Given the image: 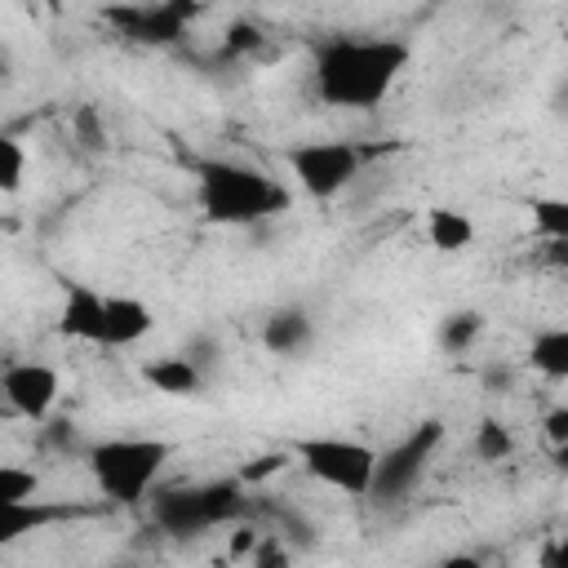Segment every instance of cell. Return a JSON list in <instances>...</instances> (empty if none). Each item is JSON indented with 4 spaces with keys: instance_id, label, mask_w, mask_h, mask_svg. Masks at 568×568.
<instances>
[{
    "instance_id": "obj_3",
    "label": "cell",
    "mask_w": 568,
    "mask_h": 568,
    "mask_svg": "<svg viewBox=\"0 0 568 568\" xmlns=\"http://www.w3.org/2000/svg\"><path fill=\"white\" fill-rule=\"evenodd\" d=\"M173 444L169 439H151V435H115V439H98L84 453V466L102 493V501L111 506H138L142 497H151L160 470L169 466Z\"/></svg>"
},
{
    "instance_id": "obj_25",
    "label": "cell",
    "mask_w": 568,
    "mask_h": 568,
    "mask_svg": "<svg viewBox=\"0 0 568 568\" xmlns=\"http://www.w3.org/2000/svg\"><path fill=\"white\" fill-rule=\"evenodd\" d=\"M253 568H288V546H284L280 537L257 541V550H253Z\"/></svg>"
},
{
    "instance_id": "obj_16",
    "label": "cell",
    "mask_w": 568,
    "mask_h": 568,
    "mask_svg": "<svg viewBox=\"0 0 568 568\" xmlns=\"http://www.w3.org/2000/svg\"><path fill=\"white\" fill-rule=\"evenodd\" d=\"M528 368L550 377V382H568V324L559 328H541L528 342Z\"/></svg>"
},
{
    "instance_id": "obj_8",
    "label": "cell",
    "mask_w": 568,
    "mask_h": 568,
    "mask_svg": "<svg viewBox=\"0 0 568 568\" xmlns=\"http://www.w3.org/2000/svg\"><path fill=\"white\" fill-rule=\"evenodd\" d=\"M0 390H4V404L27 417V422H49L58 395H62V377L58 368L40 364V359H18L0 373Z\"/></svg>"
},
{
    "instance_id": "obj_21",
    "label": "cell",
    "mask_w": 568,
    "mask_h": 568,
    "mask_svg": "<svg viewBox=\"0 0 568 568\" xmlns=\"http://www.w3.org/2000/svg\"><path fill=\"white\" fill-rule=\"evenodd\" d=\"M22 178H27V151H22V142L18 138H0V191L4 195H18Z\"/></svg>"
},
{
    "instance_id": "obj_22",
    "label": "cell",
    "mask_w": 568,
    "mask_h": 568,
    "mask_svg": "<svg viewBox=\"0 0 568 568\" xmlns=\"http://www.w3.org/2000/svg\"><path fill=\"white\" fill-rule=\"evenodd\" d=\"M541 426H546V439H550V462H555V470H564L568 475V404H559V408H550L546 417H541Z\"/></svg>"
},
{
    "instance_id": "obj_10",
    "label": "cell",
    "mask_w": 568,
    "mask_h": 568,
    "mask_svg": "<svg viewBox=\"0 0 568 568\" xmlns=\"http://www.w3.org/2000/svg\"><path fill=\"white\" fill-rule=\"evenodd\" d=\"M102 328H106V293L89 288V284H71L58 311V333L71 342H89L102 346Z\"/></svg>"
},
{
    "instance_id": "obj_19",
    "label": "cell",
    "mask_w": 568,
    "mask_h": 568,
    "mask_svg": "<svg viewBox=\"0 0 568 568\" xmlns=\"http://www.w3.org/2000/svg\"><path fill=\"white\" fill-rule=\"evenodd\" d=\"M510 453H515L510 426H501L497 417H484V422L475 426V457H479V462H506Z\"/></svg>"
},
{
    "instance_id": "obj_11",
    "label": "cell",
    "mask_w": 568,
    "mask_h": 568,
    "mask_svg": "<svg viewBox=\"0 0 568 568\" xmlns=\"http://www.w3.org/2000/svg\"><path fill=\"white\" fill-rule=\"evenodd\" d=\"M151 328H155V311H151L142 297L106 293V328H102V346H106V351L133 346V342H142Z\"/></svg>"
},
{
    "instance_id": "obj_1",
    "label": "cell",
    "mask_w": 568,
    "mask_h": 568,
    "mask_svg": "<svg viewBox=\"0 0 568 568\" xmlns=\"http://www.w3.org/2000/svg\"><path fill=\"white\" fill-rule=\"evenodd\" d=\"M413 49L390 36H333L315 53V93L337 111H373L404 75Z\"/></svg>"
},
{
    "instance_id": "obj_24",
    "label": "cell",
    "mask_w": 568,
    "mask_h": 568,
    "mask_svg": "<svg viewBox=\"0 0 568 568\" xmlns=\"http://www.w3.org/2000/svg\"><path fill=\"white\" fill-rule=\"evenodd\" d=\"M226 49H231V53H253V49H262V31H257L253 22H231V27H226Z\"/></svg>"
},
{
    "instance_id": "obj_27",
    "label": "cell",
    "mask_w": 568,
    "mask_h": 568,
    "mask_svg": "<svg viewBox=\"0 0 568 568\" xmlns=\"http://www.w3.org/2000/svg\"><path fill=\"white\" fill-rule=\"evenodd\" d=\"M435 568H484V559H479V555H466V550H457V555H444Z\"/></svg>"
},
{
    "instance_id": "obj_15",
    "label": "cell",
    "mask_w": 568,
    "mask_h": 568,
    "mask_svg": "<svg viewBox=\"0 0 568 568\" xmlns=\"http://www.w3.org/2000/svg\"><path fill=\"white\" fill-rule=\"evenodd\" d=\"M426 240L435 253H466L475 244V222H470V213L448 209V204L426 209Z\"/></svg>"
},
{
    "instance_id": "obj_12",
    "label": "cell",
    "mask_w": 568,
    "mask_h": 568,
    "mask_svg": "<svg viewBox=\"0 0 568 568\" xmlns=\"http://www.w3.org/2000/svg\"><path fill=\"white\" fill-rule=\"evenodd\" d=\"M311 337H315V324H311L306 306H280L262 324V346L271 355H302L311 346Z\"/></svg>"
},
{
    "instance_id": "obj_7",
    "label": "cell",
    "mask_w": 568,
    "mask_h": 568,
    "mask_svg": "<svg viewBox=\"0 0 568 568\" xmlns=\"http://www.w3.org/2000/svg\"><path fill=\"white\" fill-rule=\"evenodd\" d=\"M439 444H444V422L439 417H426L399 444H390L386 453H377L373 501H404L417 488V479L426 475V466L435 462Z\"/></svg>"
},
{
    "instance_id": "obj_4",
    "label": "cell",
    "mask_w": 568,
    "mask_h": 568,
    "mask_svg": "<svg viewBox=\"0 0 568 568\" xmlns=\"http://www.w3.org/2000/svg\"><path fill=\"white\" fill-rule=\"evenodd\" d=\"M248 506L244 484L231 479H209V484H191V488H169L151 497V524L169 537H200L209 528H222L231 519H240Z\"/></svg>"
},
{
    "instance_id": "obj_13",
    "label": "cell",
    "mask_w": 568,
    "mask_h": 568,
    "mask_svg": "<svg viewBox=\"0 0 568 568\" xmlns=\"http://www.w3.org/2000/svg\"><path fill=\"white\" fill-rule=\"evenodd\" d=\"M71 515H84V510L80 506H53L44 497L22 501V506H0V546H13L18 537H27L36 528H53L58 519H71Z\"/></svg>"
},
{
    "instance_id": "obj_18",
    "label": "cell",
    "mask_w": 568,
    "mask_h": 568,
    "mask_svg": "<svg viewBox=\"0 0 568 568\" xmlns=\"http://www.w3.org/2000/svg\"><path fill=\"white\" fill-rule=\"evenodd\" d=\"M479 333H484V315H479V311H453V315L439 324V346H444L448 355H462Z\"/></svg>"
},
{
    "instance_id": "obj_6",
    "label": "cell",
    "mask_w": 568,
    "mask_h": 568,
    "mask_svg": "<svg viewBox=\"0 0 568 568\" xmlns=\"http://www.w3.org/2000/svg\"><path fill=\"white\" fill-rule=\"evenodd\" d=\"M368 155L373 151L359 142H297L284 151V164L311 200H333L359 178Z\"/></svg>"
},
{
    "instance_id": "obj_9",
    "label": "cell",
    "mask_w": 568,
    "mask_h": 568,
    "mask_svg": "<svg viewBox=\"0 0 568 568\" xmlns=\"http://www.w3.org/2000/svg\"><path fill=\"white\" fill-rule=\"evenodd\" d=\"M200 9L195 4H146V9H111L106 18L124 27L129 40H142V44H169L186 31V22L195 18Z\"/></svg>"
},
{
    "instance_id": "obj_14",
    "label": "cell",
    "mask_w": 568,
    "mask_h": 568,
    "mask_svg": "<svg viewBox=\"0 0 568 568\" xmlns=\"http://www.w3.org/2000/svg\"><path fill=\"white\" fill-rule=\"evenodd\" d=\"M142 382L160 395H173V399H191L200 390V364L191 355H155L142 364Z\"/></svg>"
},
{
    "instance_id": "obj_17",
    "label": "cell",
    "mask_w": 568,
    "mask_h": 568,
    "mask_svg": "<svg viewBox=\"0 0 568 568\" xmlns=\"http://www.w3.org/2000/svg\"><path fill=\"white\" fill-rule=\"evenodd\" d=\"M528 213H532V231L541 240H568V200L564 195H532Z\"/></svg>"
},
{
    "instance_id": "obj_20",
    "label": "cell",
    "mask_w": 568,
    "mask_h": 568,
    "mask_svg": "<svg viewBox=\"0 0 568 568\" xmlns=\"http://www.w3.org/2000/svg\"><path fill=\"white\" fill-rule=\"evenodd\" d=\"M36 488H40V475L31 466H18V462H4L0 466V506L36 501Z\"/></svg>"
},
{
    "instance_id": "obj_2",
    "label": "cell",
    "mask_w": 568,
    "mask_h": 568,
    "mask_svg": "<svg viewBox=\"0 0 568 568\" xmlns=\"http://www.w3.org/2000/svg\"><path fill=\"white\" fill-rule=\"evenodd\" d=\"M195 191H200V213L213 226H248V222L275 217L293 204L284 182H275L271 173L240 164V160H200Z\"/></svg>"
},
{
    "instance_id": "obj_23",
    "label": "cell",
    "mask_w": 568,
    "mask_h": 568,
    "mask_svg": "<svg viewBox=\"0 0 568 568\" xmlns=\"http://www.w3.org/2000/svg\"><path fill=\"white\" fill-rule=\"evenodd\" d=\"M288 462H293V453H288V448H275V453H262V457H253L248 466H240V470H235V479H240L244 488H253V484H262V479L280 475Z\"/></svg>"
},
{
    "instance_id": "obj_26",
    "label": "cell",
    "mask_w": 568,
    "mask_h": 568,
    "mask_svg": "<svg viewBox=\"0 0 568 568\" xmlns=\"http://www.w3.org/2000/svg\"><path fill=\"white\" fill-rule=\"evenodd\" d=\"M537 564H541V568H568V532H559V537H550V541L541 546V555H537Z\"/></svg>"
},
{
    "instance_id": "obj_28",
    "label": "cell",
    "mask_w": 568,
    "mask_h": 568,
    "mask_svg": "<svg viewBox=\"0 0 568 568\" xmlns=\"http://www.w3.org/2000/svg\"><path fill=\"white\" fill-rule=\"evenodd\" d=\"M564 102H568V89H564Z\"/></svg>"
},
{
    "instance_id": "obj_5",
    "label": "cell",
    "mask_w": 568,
    "mask_h": 568,
    "mask_svg": "<svg viewBox=\"0 0 568 568\" xmlns=\"http://www.w3.org/2000/svg\"><path fill=\"white\" fill-rule=\"evenodd\" d=\"M284 448L315 484H324L342 497H373L377 448L346 439V435H302V439H288Z\"/></svg>"
}]
</instances>
